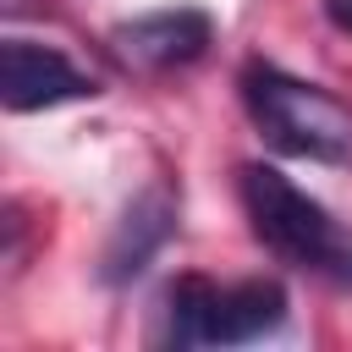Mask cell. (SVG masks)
<instances>
[{"mask_svg":"<svg viewBox=\"0 0 352 352\" xmlns=\"http://www.w3.org/2000/svg\"><path fill=\"white\" fill-rule=\"evenodd\" d=\"M236 187H242L253 236L275 258H286L292 270H308L330 286H352V231L319 198H308L292 176H280L275 165H258V160L236 170Z\"/></svg>","mask_w":352,"mask_h":352,"instance_id":"obj_1","label":"cell"},{"mask_svg":"<svg viewBox=\"0 0 352 352\" xmlns=\"http://www.w3.org/2000/svg\"><path fill=\"white\" fill-rule=\"evenodd\" d=\"M242 104L275 148L302 154V160H324V165L352 160V110L330 88L253 60L242 72Z\"/></svg>","mask_w":352,"mask_h":352,"instance_id":"obj_2","label":"cell"},{"mask_svg":"<svg viewBox=\"0 0 352 352\" xmlns=\"http://www.w3.org/2000/svg\"><path fill=\"white\" fill-rule=\"evenodd\" d=\"M165 314H170V341L176 346H242L270 336L286 319V292L280 280H204V275H182L165 292Z\"/></svg>","mask_w":352,"mask_h":352,"instance_id":"obj_3","label":"cell"},{"mask_svg":"<svg viewBox=\"0 0 352 352\" xmlns=\"http://www.w3.org/2000/svg\"><path fill=\"white\" fill-rule=\"evenodd\" d=\"M99 82L88 72H77L60 50L50 44H28V38H6L0 50V99L6 110H50L66 99H94Z\"/></svg>","mask_w":352,"mask_h":352,"instance_id":"obj_4","label":"cell"},{"mask_svg":"<svg viewBox=\"0 0 352 352\" xmlns=\"http://www.w3.org/2000/svg\"><path fill=\"white\" fill-rule=\"evenodd\" d=\"M214 38V22L192 6H176V11H148V16H132L110 33L116 55L138 72H170V66H192Z\"/></svg>","mask_w":352,"mask_h":352,"instance_id":"obj_5","label":"cell"},{"mask_svg":"<svg viewBox=\"0 0 352 352\" xmlns=\"http://www.w3.org/2000/svg\"><path fill=\"white\" fill-rule=\"evenodd\" d=\"M170 231H176V198H170L165 187H143V192L121 209V220H116V231H110V242H104L99 280H104V286L138 280V275L154 264V253L170 242Z\"/></svg>","mask_w":352,"mask_h":352,"instance_id":"obj_6","label":"cell"},{"mask_svg":"<svg viewBox=\"0 0 352 352\" xmlns=\"http://www.w3.org/2000/svg\"><path fill=\"white\" fill-rule=\"evenodd\" d=\"M324 16H330L341 33H352V0H324Z\"/></svg>","mask_w":352,"mask_h":352,"instance_id":"obj_7","label":"cell"}]
</instances>
